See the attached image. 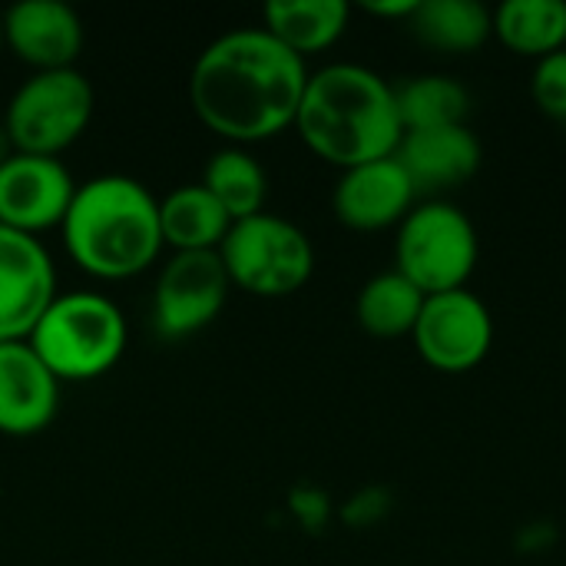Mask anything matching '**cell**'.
<instances>
[{
	"label": "cell",
	"instance_id": "21",
	"mask_svg": "<svg viewBox=\"0 0 566 566\" xmlns=\"http://www.w3.org/2000/svg\"><path fill=\"white\" fill-rule=\"evenodd\" d=\"M424 298L428 295L418 285H411L401 272L391 269L361 285L355 318L371 338H405L415 332Z\"/></svg>",
	"mask_w": 566,
	"mask_h": 566
},
{
	"label": "cell",
	"instance_id": "11",
	"mask_svg": "<svg viewBox=\"0 0 566 566\" xmlns=\"http://www.w3.org/2000/svg\"><path fill=\"white\" fill-rule=\"evenodd\" d=\"M56 298V265L36 235L0 226V342H27Z\"/></svg>",
	"mask_w": 566,
	"mask_h": 566
},
{
	"label": "cell",
	"instance_id": "12",
	"mask_svg": "<svg viewBox=\"0 0 566 566\" xmlns=\"http://www.w3.org/2000/svg\"><path fill=\"white\" fill-rule=\"evenodd\" d=\"M3 46L33 73L73 70L83 53V20L63 0H20L0 13Z\"/></svg>",
	"mask_w": 566,
	"mask_h": 566
},
{
	"label": "cell",
	"instance_id": "28",
	"mask_svg": "<svg viewBox=\"0 0 566 566\" xmlns=\"http://www.w3.org/2000/svg\"><path fill=\"white\" fill-rule=\"evenodd\" d=\"M0 46H3V20H0Z\"/></svg>",
	"mask_w": 566,
	"mask_h": 566
},
{
	"label": "cell",
	"instance_id": "20",
	"mask_svg": "<svg viewBox=\"0 0 566 566\" xmlns=\"http://www.w3.org/2000/svg\"><path fill=\"white\" fill-rule=\"evenodd\" d=\"M202 186L232 222L265 212L269 172L245 146H222L219 153H212L202 169Z\"/></svg>",
	"mask_w": 566,
	"mask_h": 566
},
{
	"label": "cell",
	"instance_id": "14",
	"mask_svg": "<svg viewBox=\"0 0 566 566\" xmlns=\"http://www.w3.org/2000/svg\"><path fill=\"white\" fill-rule=\"evenodd\" d=\"M395 159L408 172L418 199H441V192H451L478 176L484 149L468 126H441L405 133Z\"/></svg>",
	"mask_w": 566,
	"mask_h": 566
},
{
	"label": "cell",
	"instance_id": "25",
	"mask_svg": "<svg viewBox=\"0 0 566 566\" xmlns=\"http://www.w3.org/2000/svg\"><path fill=\"white\" fill-rule=\"evenodd\" d=\"M388 514V494L378 488H365L358 491L345 507H342V521L348 527H371Z\"/></svg>",
	"mask_w": 566,
	"mask_h": 566
},
{
	"label": "cell",
	"instance_id": "6",
	"mask_svg": "<svg viewBox=\"0 0 566 566\" xmlns=\"http://www.w3.org/2000/svg\"><path fill=\"white\" fill-rule=\"evenodd\" d=\"M219 259L229 282L255 298H289L305 289L315 272L312 239L275 212L232 222Z\"/></svg>",
	"mask_w": 566,
	"mask_h": 566
},
{
	"label": "cell",
	"instance_id": "18",
	"mask_svg": "<svg viewBox=\"0 0 566 566\" xmlns=\"http://www.w3.org/2000/svg\"><path fill=\"white\" fill-rule=\"evenodd\" d=\"M411 33L441 53H474L494 33V13L478 0H418Z\"/></svg>",
	"mask_w": 566,
	"mask_h": 566
},
{
	"label": "cell",
	"instance_id": "7",
	"mask_svg": "<svg viewBox=\"0 0 566 566\" xmlns=\"http://www.w3.org/2000/svg\"><path fill=\"white\" fill-rule=\"evenodd\" d=\"M93 106V86L76 66L50 70L27 76L13 90L0 123L10 136L13 153L60 159V153L86 133Z\"/></svg>",
	"mask_w": 566,
	"mask_h": 566
},
{
	"label": "cell",
	"instance_id": "13",
	"mask_svg": "<svg viewBox=\"0 0 566 566\" xmlns=\"http://www.w3.org/2000/svg\"><path fill=\"white\" fill-rule=\"evenodd\" d=\"M418 206V192L395 156L345 169L332 192V209L355 232H381L401 226Z\"/></svg>",
	"mask_w": 566,
	"mask_h": 566
},
{
	"label": "cell",
	"instance_id": "9",
	"mask_svg": "<svg viewBox=\"0 0 566 566\" xmlns=\"http://www.w3.org/2000/svg\"><path fill=\"white\" fill-rule=\"evenodd\" d=\"M418 355L441 375L474 371L494 345V315L468 289L428 295L411 332Z\"/></svg>",
	"mask_w": 566,
	"mask_h": 566
},
{
	"label": "cell",
	"instance_id": "19",
	"mask_svg": "<svg viewBox=\"0 0 566 566\" xmlns=\"http://www.w3.org/2000/svg\"><path fill=\"white\" fill-rule=\"evenodd\" d=\"M494 36L521 56L544 60L566 50L564 0H507L494 10Z\"/></svg>",
	"mask_w": 566,
	"mask_h": 566
},
{
	"label": "cell",
	"instance_id": "23",
	"mask_svg": "<svg viewBox=\"0 0 566 566\" xmlns=\"http://www.w3.org/2000/svg\"><path fill=\"white\" fill-rule=\"evenodd\" d=\"M531 93H534V103L541 106L544 116L566 126V50L537 60Z\"/></svg>",
	"mask_w": 566,
	"mask_h": 566
},
{
	"label": "cell",
	"instance_id": "5",
	"mask_svg": "<svg viewBox=\"0 0 566 566\" xmlns=\"http://www.w3.org/2000/svg\"><path fill=\"white\" fill-rule=\"evenodd\" d=\"M481 242L464 209L448 199L418 202L395 239V272H401L424 295L468 289L478 269Z\"/></svg>",
	"mask_w": 566,
	"mask_h": 566
},
{
	"label": "cell",
	"instance_id": "1",
	"mask_svg": "<svg viewBox=\"0 0 566 566\" xmlns=\"http://www.w3.org/2000/svg\"><path fill=\"white\" fill-rule=\"evenodd\" d=\"M308 66L262 27L216 36L192 63L189 103L206 129L229 146L275 139L295 126Z\"/></svg>",
	"mask_w": 566,
	"mask_h": 566
},
{
	"label": "cell",
	"instance_id": "24",
	"mask_svg": "<svg viewBox=\"0 0 566 566\" xmlns=\"http://www.w3.org/2000/svg\"><path fill=\"white\" fill-rule=\"evenodd\" d=\"M289 511H292V517H295L305 531L318 534V531L328 524V517H332V501H328L325 491L305 484V488H295V491L289 494Z\"/></svg>",
	"mask_w": 566,
	"mask_h": 566
},
{
	"label": "cell",
	"instance_id": "27",
	"mask_svg": "<svg viewBox=\"0 0 566 566\" xmlns=\"http://www.w3.org/2000/svg\"><path fill=\"white\" fill-rule=\"evenodd\" d=\"M10 156H13V146H10V136H7V129H3V123H0V166H3Z\"/></svg>",
	"mask_w": 566,
	"mask_h": 566
},
{
	"label": "cell",
	"instance_id": "8",
	"mask_svg": "<svg viewBox=\"0 0 566 566\" xmlns=\"http://www.w3.org/2000/svg\"><path fill=\"white\" fill-rule=\"evenodd\" d=\"M229 275L219 252H172L153 289V328L166 342H182L209 328L226 298Z\"/></svg>",
	"mask_w": 566,
	"mask_h": 566
},
{
	"label": "cell",
	"instance_id": "17",
	"mask_svg": "<svg viewBox=\"0 0 566 566\" xmlns=\"http://www.w3.org/2000/svg\"><path fill=\"white\" fill-rule=\"evenodd\" d=\"M159 229L172 252H219L232 219L202 182H192L159 199Z\"/></svg>",
	"mask_w": 566,
	"mask_h": 566
},
{
	"label": "cell",
	"instance_id": "16",
	"mask_svg": "<svg viewBox=\"0 0 566 566\" xmlns=\"http://www.w3.org/2000/svg\"><path fill=\"white\" fill-rule=\"evenodd\" d=\"M348 20L352 7L345 0H272L262 10V30L302 60L335 46Z\"/></svg>",
	"mask_w": 566,
	"mask_h": 566
},
{
	"label": "cell",
	"instance_id": "3",
	"mask_svg": "<svg viewBox=\"0 0 566 566\" xmlns=\"http://www.w3.org/2000/svg\"><path fill=\"white\" fill-rule=\"evenodd\" d=\"M60 239L80 272L99 282L136 279L149 272L166 249L159 199L133 176H93L76 186Z\"/></svg>",
	"mask_w": 566,
	"mask_h": 566
},
{
	"label": "cell",
	"instance_id": "2",
	"mask_svg": "<svg viewBox=\"0 0 566 566\" xmlns=\"http://www.w3.org/2000/svg\"><path fill=\"white\" fill-rule=\"evenodd\" d=\"M295 129L322 163L342 172L395 156L405 136L395 86L361 63L308 73Z\"/></svg>",
	"mask_w": 566,
	"mask_h": 566
},
{
	"label": "cell",
	"instance_id": "22",
	"mask_svg": "<svg viewBox=\"0 0 566 566\" xmlns=\"http://www.w3.org/2000/svg\"><path fill=\"white\" fill-rule=\"evenodd\" d=\"M395 99L405 133L464 126V116L471 109V93L464 90V83L444 73H424L405 80L401 86H395Z\"/></svg>",
	"mask_w": 566,
	"mask_h": 566
},
{
	"label": "cell",
	"instance_id": "26",
	"mask_svg": "<svg viewBox=\"0 0 566 566\" xmlns=\"http://www.w3.org/2000/svg\"><path fill=\"white\" fill-rule=\"evenodd\" d=\"M361 7L385 20H411V13L418 10V0H385V3H361Z\"/></svg>",
	"mask_w": 566,
	"mask_h": 566
},
{
	"label": "cell",
	"instance_id": "15",
	"mask_svg": "<svg viewBox=\"0 0 566 566\" xmlns=\"http://www.w3.org/2000/svg\"><path fill=\"white\" fill-rule=\"evenodd\" d=\"M60 411V381L27 342H0V434L33 438Z\"/></svg>",
	"mask_w": 566,
	"mask_h": 566
},
{
	"label": "cell",
	"instance_id": "10",
	"mask_svg": "<svg viewBox=\"0 0 566 566\" xmlns=\"http://www.w3.org/2000/svg\"><path fill=\"white\" fill-rule=\"evenodd\" d=\"M73 192L76 182L60 159L13 153L0 166V226L40 239L63 226Z\"/></svg>",
	"mask_w": 566,
	"mask_h": 566
},
{
	"label": "cell",
	"instance_id": "4",
	"mask_svg": "<svg viewBox=\"0 0 566 566\" xmlns=\"http://www.w3.org/2000/svg\"><path fill=\"white\" fill-rule=\"evenodd\" d=\"M129 325L123 308L103 292H56L27 345L63 381H96L109 375L126 352Z\"/></svg>",
	"mask_w": 566,
	"mask_h": 566
}]
</instances>
